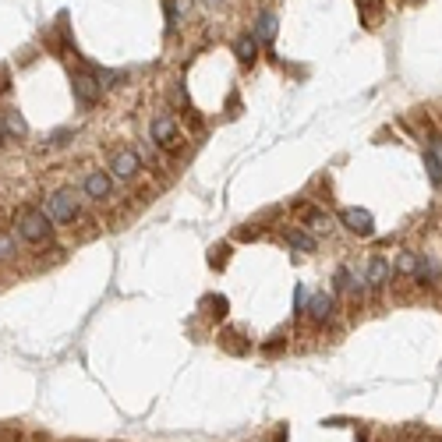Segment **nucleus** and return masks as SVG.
<instances>
[{
    "mask_svg": "<svg viewBox=\"0 0 442 442\" xmlns=\"http://www.w3.org/2000/svg\"><path fill=\"white\" fill-rule=\"evenodd\" d=\"M124 78H128L124 71H99V82H103V88H117Z\"/></svg>",
    "mask_w": 442,
    "mask_h": 442,
    "instance_id": "18",
    "label": "nucleus"
},
{
    "mask_svg": "<svg viewBox=\"0 0 442 442\" xmlns=\"http://www.w3.org/2000/svg\"><path fill=\"white\" fill-rule=\"evenodd\" d=\"M153 142L160 149H167V153L180 149V131H177V120L170 113H156V120H153Z\"/></svg>",
    "mask_w": 442,
    "mask_h": 442,
    "instance_id": "4",
    "label": "nucleus"
},
{
    "mask_svg": "<svg viewBox=\"0 0 442 442\" xmlns=\"http://www.w3.org/2000/svg\"><path fill=\"white\" fill-rule=\"evenodd\" d=\"M220 340H223V347H227L230 354H245V351H248V344H237V340H241V333H234V329H227Z\"/></svg>",
    "mask_w": 442,
    "mask_h": 442,
    "instance_id": "17",
    "label": "nucleus"
},
{
    "mask_svg": "<svg viewBox=\"0 0 442 442\" xmlns=\"http://www.w3.org/2000/svg\"><path fill=\"white\" fill-rule=\"evenodd\" d=\"M4 135L7 138H25L29 135V124H25V117L18 110H7L4 113Z\"/></svg>",
    "mask_w": 442,
    "mask_h": 442,
    "instance_id": "14",
    "label": "nucleus"
},
{
    "mask_svg": "<svg viewBox=\"0 0 442 442\" xmlns=\"http://www.w3.org/2000/svg\"><path fill=\"white\" fill-rule=\"evenodd\" d=\"M61 442H92V439H61Z\"/></svg>",
    "mask_w": 442,
    "mask_h": 442,
    "instance_id": "25",
    "label": "nucleus"
},
{
    "mask_svg": "<svg viewBox=\"0 0 442 442\" xmlns=\"http://www.w3.org/2000/svg\"><path fill=\"white\" fill-rule=\"evenodd\" d=\"M71 138H75V131H68V128H64V131H57V135L50 138V145H68Z\"/></svg>",
    "mask_w": 442,
    "mask_h": 442,
    "instance_id": "22",
    "label": "nucleus"
},
{
    "mask_svg": "<svg viewBox=\"0 0 442 442\" xmlns=\"http://www.w3.org/2000/svg\"><path fill=\"white\" fill-rule=\"evenodd\" d=\"M14 234H18L25 245H46V241L53 237V220L46 216V209L21 205L18 216H14Z\"/></svg>",
    "mask_w": 442,
    "mask_h": 442,
    "instance_id": "1",
    "label": "nucleus"
},
{
    "mask_svg": "<svg viewBox=\"0 0 442 442\" xmlns=\"http://www.w3.org/2000/svg\"><path fill=\"white\" fill-rule=\"evenodd\" d=\"M283 241H287L294 252H304V255H312V252L319 248V241H315L308 230H297V227H287V230H283Z\"/></svg>",
    "mask_w": 442,
    "mask_h": 442,
    "instance_id": "11",
    "label": "nucleus"
},
{
    "mask_svg": "<svg viewBox=\"0 0 442 442\" xmlns=\"http://www.w3.org/2000/svg\"><path fill=\"white\" fill-rule=\"evenodd\" d=\"M234 57H237V64L245 71L255 68V61H259V39H255V32H245V36L234 39Z\"/></svg>",
    "mask_w": 442,
    "mask_h": 442,
    "instance_id": "8",
    "label": "nucleus"
},
{
    "mask_svg": "<svg viewBox=\"0 0 442 442\" xmlns=\"http://www.w3.org/2000/svg\"><path fill=\"white\" fill-rule=\"evenodd\" d=\"M14 255V237L7 230H0V259H11Z\"/></svg>",
    "mask_w": 442,
    "mask_h": 442,
    "instance_id": "19",
    "label": "nucleus"
},
{
    "mask_svg": "<svg viewBox=\"0 0 442 442\" xmlns=\"http://www.w3.org/2000/svg\"><path fill=\"white\" fill-rule=\"evenodd\" d=\"M7 92H11V68L0 64V96H7Z\"/></svg>",
    "mask_w": 442,
    "mask_h": 442,
    "instance_id": "20",
    "label": "nucleus"
},
{
    "mask_svg": "<svg viewBox=\"0 0 442 442\" xmlns=\"http://www.w3.org/2000/svg\"><path fill=\"white\" fill-rule=\"evenodd\" d=\"M205 4H220V0H205Z\"/></svg>",
    "mask_w": 442,
    "mask_h": 442,
    "instance_id": "26",
    "label": "nucleus"
},
{
    "mask_svg": "<svg viewBox=\"0 0 442 442\" xmlns=\"http://www.w3.org/2000/svg\"><path fill=\"white\" fill-rule=\"evenodd\" d=\"M389 276H393V269H389V262L375 255V259L368 262V272H364V283H368V290H371V294H379V290L386 287V279H389Z\"/></svg>",
    "mask_w": 442,
    "mask_h": 442,
    "instance_id": "10",
    "label": "nucleus"
},
{
    "mask_svg": "<svg viewBox=\"0 0 442 442\" xmlns=\"http://www.w3.org/2000/svg\"><path fill=\"white\" fill-rule=\"evenodd\" d=\"M340 223H344L351 234H357V237H371V234H375V220H371L368 209H354V205L340 209Z\"/></svg>",
    "mask_w": 442,
    "mask_h": 442,
    "instance_id": "6",
    "label": "nucleus"
},
{
    "mask_svg": "<svg viewBox=\"0 0 442 442\" xmlns=\"http://www.w3.org/2000/svg\"><path fill=\"white\" fill-rule=\"evenodd\" d=\"M209 262H212V265H223V262H227V245L212 248V252H209Z\"/></svg>",
    "mask_w": 442,
    "mask_h": 442,
    "instance_id": "21",
    "label": "nucleus"
},
{
    "mask_svg": "<svg viewBox=\"0 0 442 442\" xmlns=\"http://www.w3.org/2000/svg\"><path fill=\"white\" fill-rule=\"evenodd\" d=\"M304 315L315 322V326H326L333 315H336V301L329 297V294H315L312 301H308V308H304Z\"/></svg>",
    "mask_w": 442,
    "mask_h": 442,
    "instance_id": "9",
    "label": "nucleus"
},
{
    "mask_svg": "<svg viewBox=\"0 0 442 442\" xmlns=\"http://www.w3.org/2000/svg\"><path fill=\"white\" fill-rule=\"evenodd\" d=\"M29 442H46V439H43V436H39V432H36V436H32V439H29Z\"/></svg>",
    "mask_w": 442,
    "mask_h": 442,
    "instance_id": "24",
    "label": "nucleus"
},
{
    "mask_svg": "<svg viewBox=\"0 0 442 442\" xmlns=\"http://www.w3.org/2000/svg\"><path fill=\"white\" fill-rule=\"evenodd\" d=\"M255 39L265 43V46H272V39H276V14H272V11H262V14H259V21H255Z\"/></svg>",
    "mask_w": 442,
    "mask_h": 442,
    "instance_id": "13",
    "label": "nucleus"
},
{
    "mask_svg": "<svg viewBox=\"0 0 442 442\" xmlns=\"http://www.w3.org/2000/svg\"><path fill=\"white\" fill-rule=\"evenodd\" d=\"M262 351H265V354H276V351H283V336H276V340H269V344H265Z\"/></svg>",
    "mask_w": 442,
    "mask_h": 442,
    "instance_id": "23",
    "label": "nucleus"
},
{
    "mask_svg": "<svg viewBox=\"0 0 442 442\" xmlns=\"http://www.w3.org/2000/svg\"><path fill=\"white\" fill-rule=\"evenodd\" d=\"M82 187H86V195L92 198V202H106V198L113 195V180H110L106 170H88Z\"/></svg>",
    "mask_w": 442,
    "mask_h": 442,
    "instance_id": "7",
    "label": "nucleus"
},
{
    "mask_svg": "<svg viewBox=\"0 0 442 442\" xmlns=\"http://www.w3.org/2000/svg\"><path fill=\"white\" fill-rule=\"evenodd\" d=\"M418 262H421V255H414V252H400V255H396V265H393V272H396L400 279H411V276L418 272Z\"/></svg>",
    "mask_w": 442,
    "mask_h": 442,
    "instance_id": "15",
    "label": "nucleus"
},
{
    "mask_svg": "<svg viewBox=\"0 0 442 442\" xmlns=\"http://www.w3.org/2000/svg\"><path fill=\"white\" fill-rule=\"evenodd\" d=\"M294 209L301 212V220L308 223V227H315V230H329L333 227V220H329V212H322V209H315V205H304V202H294Z\"/></svg>",
    "mask_w": 442,
    "mask_h": 442,
    "instance_id": "12",
    "label": "nucleus"
},
{
    "mask_svg": "<svg viewBox=\"0 0 442 442\" xmlns=\"http://www.w3.org/2000/svg\"><path fill=\"white\" fill-rule=\"evenodd\" d=\"M425 170H428V180L439 187V184H442V156H439V153L425 149Z\"/></svg>",
    "mask_w": 442,
    "mask_h": 442,
    "instance_id": "16",
    "label": "nucleus"
},
{
    "mask_svg": "<svg viewBox=\"0 0 442 442\" xmlns=\"http://www.w3.org/2000/svg\"><path fill=\"white\" fill-rule=\"evenodd\" d=\"M71 92H75V99H78V106H96L99 99H103V82H99V71L96 68H78L75 75H71Z\"/></svg>",
    "mask_w": 442,
    "mask_h": 442,
    "instance_id": "2",
    "label": "nucleus"
},
{
    "mask_svg": "<svg viewBox=\"0 0 442 442\" xmlns=\"http://www.w3.org/2000/svg\"><path fill=\"white\" fill-rule=\"evenodd\" d=\"M46 216H50L53 223H75V220L82 216V205H78L75 191H71V187L53 191V195L46 198Z\"/></svg>",
    "mask_w": 442,
    "mask_h": 442,
    "instance_id": "3",
    "label": "nucleus"
},
{
    "mask_svg": "<svg viewBox=\"0 0 442 442\" xmlns=\"http://www.w3.org/2000/svg\"><path fill=\"white\" fill-rule=\"evenodd\" d=\"M110 170H113V177H120V180H135V177L142 174V153H135V149H117V153L110 156Z\"/></svg>",
    "mask_w": 442,
    "mask_h": 442,
    "instance_id": "5",
    "label": "nucleus"
}]
</instances>
